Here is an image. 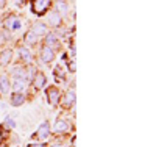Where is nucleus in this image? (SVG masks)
Returning <instances> with one entry per match:
<instances>
[{"label":"nucleus","instance_id":"nucleus-6","mask_svg":"<svg viewBox=\"0 0 156 147\" xmlns=\"http://www.w3.org/2000/svg\"><path fill=\"white\" fill-rule=\"evenodd\" d=\"M50 135V122H42L41 125L37 127V131H36V135L34 136H39L41 139H47Z\"/></svg>","mask_w":156,"mask_h":147},{"label":"nucleus","instance_id":"nucleus-20","mask_svg":"<svg viewBox=\"0 0 156 147\" xmlns=\"http://www.w3.org/2000/svg\"><path fill=\"white\" fill-rule=\"evenodd\" d=\"M55 77L58 78V80H64V77H66V71H64V68L62 66H56L55 68Z\"/></svg>","mask_w":156,"mask_h":147},{"label":"nucleus","instance_id":"nucleus-5","mask_svg":"<svg viewBox=\"0 0 156 147\" xmlns=\"http://www.w3.org/2000/svg\"><path fill=\"white\" fill-rule=\"evenodd\" d=\"M47 22H48V25L50 27H59L61 25V22H62V17H61V14L59 13H56L55 9L53 11H50L48 13V16H47Z\"/></svg>","mask_w":156,"mask_h":147},{"label":"nucleus","instance_id":"nucleus-17","mask_svg":"<svg viewBox=\"0 0 156 147\" xmlns=\"http://www.w3.org/2000/svg\"><path fill=\"white\" fill-rule=\"evenodd\" d=\"M25 85H27V80H22V78H12V89L16 92H20Z\"/></svg>","mask_w":156,"mask_h":147},{"label":"nucleus","instance_id":"nucleus-26","mask_svg":"<svg viewBox=\"0 0 156 147\" xmlns=\"http://www.w3.org/2000/svg\"><path fill=\"white\" fill-rule=\"evenodd\" d=\"M51 147H64V145H62V144H53Z\"/></svg>","mask_w":156,"mask_h":147},{"label":"nucleus","instance_id":"nucleus-4","mask_svg":"<svg viewBox=\"0 0 156 147\" xmlns=\"http://www.w3.org/2000/svg\"><path fill=\"white\" fill-rule=\"evenodd\" d=\"M41 60H42V63H51L55 60V50L50 49L48 46H42L41 47Z\"/></svg>","mask_w":156,"mask_h":147},{"label":"nucleus","instance_id":"nucleus-3","mask_svg":"<svg viewBox=\"0 0 156 147\" xmlns=\"http://www.w3.org/2000/svg\"><path fill=\"white\" fill-rule=\"evenodd\" d=\"M3 25H5V28L6 30H9V31H14V30H19L20 28V20L16 17V16H8L6 19H5V22H3Z\"/></svg>","mask_w":156,"mask_h":147},{"label":"nucleus","instance_id":"nucleus-27","mask_svg":"<svg viewBox=\"0 0 156 147\" xmlns=\"http://www.w3.org/2000/svg\"><path fill=\"white\" fill-rule=\"evenodd\" d=\"M0 24H2V19H0Z\"/></svg>","mask_w":156,"mask_h":147},{"label":"nucleus","instance_id":"nucleus-25","mask_svg":"<svg viewBox=\"0 0 156 147\" xmlns=\"http://www.w3.org/2000/svg\"><path fill=\"white\" fill-rule=\"evenodd\" d=\"M5 3H6V0H0V6H2V8L5 6Z\"/></svg>","mask_w":156,"mask_h":147},{"label":"nucleus","instance_id":"nucleus-22","mask_svg":"<svg viewBox=\"0 0 156 147\" xmlns=\"http://www.w3.org/2000/svg\"><path fill=\"white\" fill-rule=\"evenodd\" d=\"M76 71V66H75V61L73 60H69V72H75Z\"/></svg>","mask_w":156,"mask_h":147},{"label":"nucleus","instance_id":"nucleus-23","mask_svg":"<svg viewBox=\"0 0 156 147\" xmlns=\"http://www.w3.org/2000/svg\"><path fill=\"white\" fill-rule=\"evenodd\" d=\"M28 147H47L45 144H42V142H39V144H30Z\"/></svg>","mask_w":156,"mask_h":147},{"label":"nucleus","instance_id":"nucleus-18","mask_svg":"<svg viewBox=\"0 0 156 147\" xmlns=\"http://www.w3.org/2000/svg\"><path fill=\"white\" fill-rule=\"evenodd\" d=\"M11 88V83H9V80L6 75H0V91L2 92H8Z\"/></svg>","mask_w":156,"mask_h":147},{"label":"nucleus","instance_id":"nucleus-11","mask_svg":"<svg viewBox=\"0 0 156 147\" xmlns=\"http://www.w3.org/2000/svg\"><path fill=\"white\" fill-rule=\"evenodd\" d=\"M73 103H75V92H73V89H69V91L66 92V96L62 97V106L70 108Z\"/></svg>","mask_w":156,"mask_h":147},{"label":"nucleus","instance_id":"nucleus-16","mask_svg":"<svg viewBox=\"0 0 156 147\" xmlns=\"http://www.w3.org/2000/svg\"><path fill=\"white\" fill-rule=\"evenodd\" d=\"M19 53H20V60H22L23 63H30V61H31V53H30L28 47L22 46V47L19 49Z\"/></svg>","mask_w":156,"mask_h":147},{"label":"nucleus","instance_id":"nucleus-19","mask_svg":"<svg viewBox=\"0 0 156 147\" xmlns=\"http://www.w3.org/2000/svg\"><path fill=\"white\" fill-rule=\"evenodd\" d=\"M12 75H14V78L27 80V69H25V68H14V69H12Z\"/></svg>","mask_w":156,"mask_h":147},{"label":"nucleus","instance_id":"nucleus-2","mask_svg":"<svg viewBox=\"0 0 156 147\" xmlns=\"http://www.w3.org/2000/svg\"><path fill=\"white\" fill-rule=\"evenodd\" d=\"M59 97H61V94H59V89H58V88L51 86V88L47 89V102H48L51 106H56V105L59 103Z\"/></svg>","mask_w":156,"mask_h":147},{"label":"nucleus","instance_id":"nucleus-13","mask_svg":"<svg viewBox=\"0 0 156 147\" xmlns=\"http://www.w3.org/2000/svg\"><path fill=\"white\" fill-rule=\"evenodd\" d=\"M23 41H25V44L27 46H34V44H37V41H39V36L37 35H34L31 30L23 36Z\"/></svg>","mask_w":156,"mask_h":147},{"label":"nucleus","instance_id":"nucleus-12","mask_svg":"<svg viewBox=\"0 0 156 147\" xmlns=\"http://www.w3.org/2000/svg\"><path fill=\"white\" fill-rule=\"evenodd\" d=\"M11 60H12V50L11 49H5L0 52V66H6Z\"/></svg>","mask_w":156,"mask_h":147},{"label":"nucleus","instance_id":"nucleus-9","mask_svg":"<svg viewBox=\"0 0 156 147\" xmlns=\"http://www.w3.org/2000/svg\"><path fill=\"white\" fill-rule=\"evenodd\" d=\"M45 46H48L50 49H58L59 47V41H58V38L55 33H47L45 35Z\"/></svg>","mask_w":156,"mask_h":147},{"label":"nucleus","instance_id":"nucleus-8","mask_svg":"<svg viewBox=\"0 0 156 147\" xmlns=\"http://www.w3.org/2000/svg\"><path fill=\"white\" fill-rule=\"evenodd\" d=\"M69 128H70V125H69V121H66V119H58L53 127V130L56 133H66V131H69Z\"/></svg>","mask_w":156,"mask_h":147},{"label":"nucleus","instance_id":"nucleus-14","mask_svg":"<svg viewBox=\"0 0 156 147\" xmlns=\"http://www.w3.org/2000/svg\"><path fill=\"white\" fill-rule=\"evenodd\" d=\"M23 102H25V96L22 92H14V94L11 96V105L12 106H20Z\"/></svg>","mask_w":156,"mask_h":147},{"label":"nucleus","instance_id":"nucleus-24","mask_svg":"<svg viewBox=\"0 0 156 147\" xmlns=\"http://www.w3.org/2000/svg\"><path fill=\"white\" fill-rule=\"evenodd\" d=\"M12 2H14L17 6H20V5H23V3H25V0H12Z\"/></svg>","mask_w":156,"mask_h":147},{"label":"nucleus","instance_id":"nucleus-15","mask_svg":"<svg viewBox=\"0 0 156 147\" xmlns=\"http://www.w3.org/2000/svg\"><path fill=\"white\" fill-rule=\"evenodd\" d=\"M56 13H59V14H67L69 11V5L66 0H56Z\"/></svg>","mask_w":156,"mask_h":147},{"label":"nucleus","instance_id":"nucleus-21","mask_svg":"<svg viewBox=\"0 0 156 147\" xmlns=\"http://www.w3.org/2000/svg\"><path fill=\"white\" fill-rule=\"evenodd\" d=\"M6 127H9V128H14L16 127V122H14V119H12V117H6Z\"/></svg>","mask_w":156,"mask_h":147},{"label":"nucleus","instance_id":"nucleus-7","mask_svg":"<svg viewBox=\"0 0 156 147\" xmlns=\"http://www.w3.org/2000/svg\"><path fill=\"white\" fill-rule=\"evenodd\" d=\"M47 83V77L42 74V72H34V78H33V85H34V88L36 89H41V88H44V85Z\"/></svg>","mask_w":156,"mask_h":147},{"label":"nucleus","instance_id":"nucleus-1","mask_svg":"<svg viewBox=\"0 0 156 147\" xmlns=\"http://www.w3.org/2000/svg\"><path fill=\"white\" fill-rule=\"evenodd\" d=\"M50 5H51V0H33L31 8H33V13H36L37 16H42L47 13Z\"/></svg>","mask_w":156,"mask_h":147},{"label":"nucleus","instance_id":"nucleus-10","mask_svg":"<svg viewBox=\"0 0 156 147\" xmlns=\"http://www.w3.org/2000/svg\"><path fill=\"white\" fill-rule=\"evenodd\" d=\"M31 31L37 36H44V35H47V25L42 22H34L31 25Z\"/></svg>","mask_w":156,"mask_h":147}]
</instances>
